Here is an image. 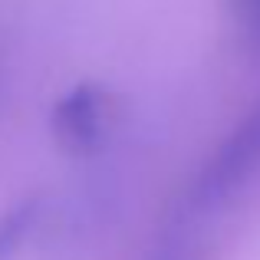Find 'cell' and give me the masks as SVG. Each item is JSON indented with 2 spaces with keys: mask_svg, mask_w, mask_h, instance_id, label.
Segmentation results:
<instances>
[{
  "mask_svg": "<svg viewBox=\"0 0 260 260\" xmlns=\"http://www.w3.org/2000/svg\"><path fill=\"white\" fill-rule=\"evenodd\" d=\"M260 175V102L217 142L191 184V204L198 211L224 208L247 191Z\"/></svg>",
  "mask_w": 260,
  "mask_h": 260,
  "instance_id": "1",
  "label": "cell"
},
{
  "mask_svg": "<svg viewBox=\"0 0 260 260\" xmlns=\"http://www.w3.org/2000/svg\"><path fill=\"white\" fill-rule=\"evenodd\" d=\"M152 260H194V254H191L184 244H168V247H161Z\"/></svg>",
  "mask_w": 260,
  "mask_h": 260,
  "instance_id": "5",
  "label": "cell"
},
{
  "mask_svg": "<svg viewBox=\"0 0 260 260\" xmlns=\"http://www.w3.org/2000/svg\"><path fill=\"white\" fill-rule=\"evenodd\" d=\"M234 23L244 30V37L254 46H260V0H231Z\"/></svg>",
  "mask_w": 260,
  "mask_h": 260,
  "instance_id": "4",
  "label": "cell"
},
{
  "mask_svg": "<svg viewBox=\"0 0 260 260\" xmlns=\"http://www.w3.org/2000/svg\"><path fill=\"white\" fill-rule=\"evenodd\" d=\"M40 221V201L37 198H23L10 211L0 214V260H10L23 247V241L33 234Z\"/></svg>",
  "mask_w": 260,
  "mask_h": 260,
  "instance_id": "3",
  "label": "cell"
},
{
  "mask_svg": "<svg viewBox=\"0 0 260 260\" xmlns=\"http://www.w3.org/2000/svg\"><path fill=\"white\" fill-rule=\"evenodd\" d=\"M53 132L73 152H86L102 135V99L92 86H76L53 109Z\"/></svg>",
  "mask_w": 260,
  "mask_h": 260,
  "instance_id": "2",
  "label": "cell"
}]
</instances>
